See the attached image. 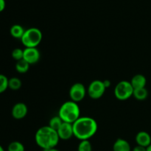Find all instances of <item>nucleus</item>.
<instances>
[{"label":"nucleus","mask_w":151,"mask_h":151,"mask_svg":"<svg viewBox=\"0 0 151 151\" xmlns=\"http://www.w3.org/2000/svg\"><path fill=\"white\" fill-rule=\"evenodd\" d=\"M74 136L81 141L88 140L96 134L97 123L93 118L81 116L73 124Z\"/></svg>","instance_id":"nucleus-1"},{"label":"nucleus","mask_w":151,"mask_h":151,"mask_svg":"<svg viewBox=\"0 0 151 151\" xmlns=\"http://www.w3.org/2000/svg\"><path fill=\"white\" fill-rule=\"evenodd\" d=\"M35 140L41 149L55 148L58 145L60 138L56 131L50 126H43L36 131Z\"/></svg>","instance_id":"nucleus-2"},{"label":"nucleus","mask_w":151,"mask_h":151,"mask_svg":"<svg viewBox=\"0 0 151 151\" xmlns=\"http://www.w3.org/2000/svg\"><path fill=\"white\" fill-rule=\"evenodd\" d=\"M80 108L78 103L70 100L61 105L58 111V116L64 122L73 124L80 118Z\"/></svg>","instance_id":"nucleus-3"},{"label":"nucleus","mask_w":151,"mask_h":151,"mask_svg":"<svg viewBox=\"0 0 151 151\" xmlns=\"http://www.w3.org/2000/svg\"><path fill=\"white\" fill-rule=\"evenodd\" d=\"M42 32L39 29L31 27L25 30L21 41L26 48L36 47L42 41Z\"/></svg>","instance_id":"nucleus-4"},{"label":"nucleus","mask_w":151,"mask_h":151,"mask_svg":"<svg viewBox=\"0 0 151 151\" xmlns=\"http://www.w3.org/2000/svg\"><path fill=\"white\" fill-rule=\"evenodd\" d=\"M134 88L131 83L127 81H122L118 83L114 88V95L119 100H126L133 96Z\"/></svg>","instance_id":"nucleus-5"},{"label":"nucleus","mask_w":151,"mask_h":151,"mask_svg":"<svg viewBox=\"0 0 151 151\" xmlns=\"http://www.w3.org/2000/svg\"><path fill=\"white\" fill-rule=\"evenodd\" d=\"M106 89V88L103 81L95 80L93 81L88 86V94L93 100H97L104 94Z\"/></svg>","instance_id":"nucleus-6"},{"label":"nucleus","mask_w":151,"mask_h":151,"mask_svg":"<svg viewBox=\"0 0 151 151\" xmlns=\"http://www.w3.org/2000/svg\"><path fill=\"white\" fill-rule=\"evenodd\" d=\"M86 94V90L83 84L81 83H76L71 86L69 89V97L71 100L78 103L82 101Z\"/></svg>","instance_id":"nucleus-7"},{"label":"nucleus","mask_w":151,"mask_h":151,"mask_svg":"<svg viewBox=\"0 0 151 151\" xmlns=\"http://www.w3.org/2000/svg\"><path fill=\"white\" fill-rule=\"evenodd\" d=\"M41 58L40 52L36 47H29L24 50V60H26L29 65L38 63Z\"/></svg>","instance_id":"nucleus-8"},{"label":"nucleus","mask_w":151,"mask_h":151,"mask_svg":"<svg viewBox=\"0 0 151 151\" xmlns=\"http://www.w3.org/2000/svg\"><path fill=\"white\" fill-rule=\"evenodd\" d=\"M60 139L68 140L72 138L74 136L73 126L72 124L68 123V122H63L61 126L57 131Z\"/></svg>","instance_id":"nucleus-9"},{"label":"nucleus","mask_w":151,"mask_h":151,"mask_svg":"<svg viewBox=\"0 0 151 151\" xmlns=\"http://www.w3.org/2000/svg\"><path fill=\"white\" fill-rule=\"evenodd\" d=\"M27 106L23 103H18L12 109V116L16 119H22L27 114Z\"/></svg>","instance_id":"nucleus-10"},{"label":"nucleus","mask_w":151,"mask_h":151,"mask_svg":"<svg viewBox=\"0 0 151 151\" xmlns=\"http://www.w3.org/2000/svg\"><path fill=\"white\" fill-rule=\"evenodd\" d=\"M136 142L137 145L142 146L147 148L151 145V137L146 131H140L136 136Z\"/></svg>","instance_id":"nucleus-11"},{"label":"nucleus","mask_w":151,"mask_h":151,"mask_svg":"<svg viewBox=\"0 0 151 151\" xmlns=\"http://www.w3.org/2000/svg\"><path fill=\"white\" fill-rule=\"evenodd\" d=\"M130 83H131L134 89L145 88V86L147 84V79L143 75L138 74V75H136L133 77Z\"/></svg>","instance_id":"nucleus-12"},{"label":"nucleus","mask_w":151,"mask_h":151,"mask_svg":"<svg viewBox=\"0 0 151 151\" xmlns=\"http://www.w3.org/2000/svg\"><path fill=\"white\" fill-rule=\"evenodd\" d=\"M113 151H131V145L127 140L117 139L114 143Z\"/></svg>","instance_id":"nucleus-13"},{"label":"nucleus","mask_w":151,"mask_h":151,"mask_svg":"<svg viewBox=\"0 0 151 151\" xmlns=\"http://www.w3.org/2000/svg\"><path fill=\"white\" fill-rule=\"evenodd\" d=\"M25 32V29L22 26L19 24H14L11 27L10 29V35L15 38H22L24 33Z\"/></svg>","instance_id":"nucleus-14"},{"label":"nucleus","mask_w":151,"mask_h":151,"mask_svg":"<svg viewBox=\"0 0 151 151\" xmlns=\"http://www.w3.org/2000/svg\"><path fill=\"white\" fill-rule=\"evenodd\" d=\"M133 96L137 99V100H145L148 96V91L146 88H137L134 89Z\"/></svg>","instance_id":"nucleus-15"},{"label":"nucleus","mask_w":151,"mask_h":151,"mask_svg":"<svg viewBox=\"0 0 151 151\" xmlns=\"http://www.w3.org/2000/svg\"><path fill=\"white\" fill-rule=\"evenodd\" d=\"M29 69V64L25 60H19L16 63V69L19 73H26Z\"/></svg>","instance_id":"nucleus-16"},{"label":"nucleus","mask_w":151,"mask_h":151,"mask_svg":"<svg viewBox=\"0 0 151 151\" xmlns=\"http://www.w3.org/2000/svg\"><path fill=\"white\" fill-rule=\"evenodd\" d=\"M63 121L60 119V117L59 116H53L50 120L49 126L52 128V129H54L55 131H58L59 128H60V127L61 126L62 124H63Z\"/></svg>","instance_id":"nucleus-17"},{"label":"nucleus","mask_w":151,"mask_h":151,"mask_svg":"<svg viewBox=\"0 0 151 151\" xmlns=\"http://www.w3.org/2000/svg\"><path fill=\"white\" fill-rule=\"evenodd\" d=\"M22 87V81L18 78H11L8 81V88L13 91L19 90Z\"/></svg>","instance_id":"nucleus-18"},{"label":"nucleus","mask_w":151,"mask_h":151,"mask_svg":"<svg viewBox=\"0 0 151 151\" xmlns=\"http://www.w3.org/2000/svg\"><path fill=\"white\" fill-rule=\"evenodd\" d=\"M7 150L8 151H24L25 148L24 145L22 142L18 141L12 142L10 143L7 147Z\"/></svg>","instance_id":"nucleus-19"},{"label":"nucleus","mask_w":151,"mask_h":151,"mask_svg":"<svg viewBox=\"0 0 151 151\" xmlns=\"http://www.w3.org/2000/svg\"><path fill=\"white\" fill-rule=\"evenodd\" d=\"M78 151H92V146L88 140H82L78 145Z\"/></svg>","instance_id":"nucleus-20"},{"label":"nucleus","mask_w":151,"mask_h":151,"mask_svg":"<svg viewBox=\"0 0 151 151\" xmlns=\"http://www.w3.org/2000/svg\"><path fill=\"white\" fill-rule=\"evenodd\" d=\"M8 81L5 75L0 74V94L4 92L8 88Z\"/></svg>","instance_id":"nucleus-21"},{"label":"nucleus","mask_w":151,"mask_h":151,"mask_svg":"<svg viewBox=\"0 0 151 151\" xmlns=\"http://www.w3.org/2000/svg\"><path fill=\"white\" fill-rule=\"evenodd\" d=\"M12 57L16 61L22 60L24 58V50L20 48H16L12 52Z\"/></svg>","instance_id":"nucleus-22"},{"label":"nucleus","mask_w":151,"mask_h":151,"mask_svg":"<svg viewBox=\"0 0 151 151\" xmlns=\"http://www.w3.org/2000/svg\"><path fill=\"white\" fill-rule=\"evenodd\" d=\"M146 149H147L146 147H142V146L137 145L133 148L132 151H146Z\"/></svg>","instance_id":"nucleus-23"},{"label":"nucleus","mask_w":151,"mask_h":151,"mask_svg":"<svg viewBox=\"0 0 151 151\" xmlns=\"http://www.w3.org/2000/svg\"><path fill=\"white\" fill-rule=\"evenodd\" d=\"M6 6L5 0H0V13L4 10Z\"/></svg>","instance_id":"nucleus-24"},{"label":"nucleus","mask_w":151,"mask_h":151,"mask_svg":"<svg viewBox=\"0 0 151 151\" xmlns=\"http://www.w3.org/2000/svg\"><path fill=\"white\" fill-rule=\"evenodd\" d=\"M103 84H104L105 87H106V88H109V87L111 86V81H109V80H105V81H103Z\"/></svg>","instance_id":"nucleus-25"},{"label":"nucleus","mask_w":151,"mask_h":151,"mask_svg":"<svg viewBox=\"0 0 151 151\" xmlns=\"http://www.w3.org/2000/svg\"><path fill=\"white\" fill-rule=\"evenodd\" d=\"M43 151H60V150H58V149H56L55 147V148H52V149H44V150H43Z\"/></svg>","instance_id":"nucleus-26"},{"label":"nucleus","mask_w":151,"mask_h":151,"mask_svg":"<svg viewBox=\"0 0 151 151\" xmlns=\"http://www.w3.org/2000/svg\"><path fill=\"white\" fill-rule=\"evenodd\" d=\"M146 151H151V145L150 146H148V147H147V149H146Z\"/></svg>","instance_id":"nucleus-27"},{"label":"nucleus","mask_w":151,"mask_h":151,"mask_svg":"<svg viewBox=\"0 0 151 151\" xmlns=\"http://www.w3.org/2000/svg\"><path fill=\"white\" fill-rule=\"evenodd\" d=\"M0 151H4V148H3L2 147H1V145H0Z\"/></svg>","instance_id":"nucleus-28"}]
</instances>
